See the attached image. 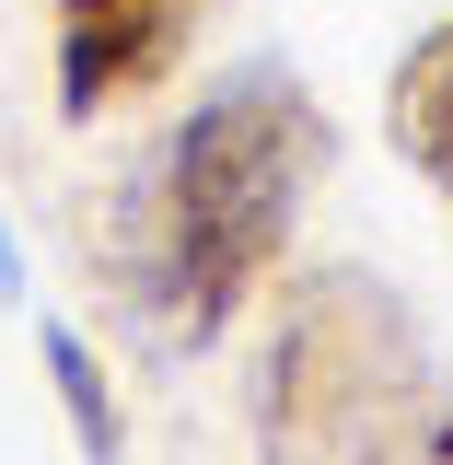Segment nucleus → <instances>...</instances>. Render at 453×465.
<instances>
[{
    "label": "nucleus",
    "mask_w": 453,
    "mask_h": 465,
    "mask_svg": "<svg viewBox=\"0 0 453 465\" xmlns=\"http://www.w3.org/2000/svg\"><path fill=\"white\" fill-rule=\"evenodd\" d=\"M384 140H396L407 174L453 210V24H430V35L396 58V82H384Z\"/></svg>",
    "instance_id": "4"
},
{
    "label": "nucleus",
    "mask_w": 453,
    "mask_h": 465,
    "mask_svg": "<svg viewBox=\"0 0 453 465\" xmlns=\"http://www.w3.org/2000/svg\"><path fill=\"white\" fill-rule=\"evenodd\" d=\"M442 465H453V407H442Z\"/></svg>",
    "instance_id": "7"
},
{
    "label": "nucleus",
    "mask_w": 453,
    "mask_h": 465,
    "mask_svg": "<svg viewBox=\"0 0 453 465\" xmlns=\"http://www.w3.org/2000/svg\"><path fill=\"white\" fill-rule=\"evenodd\" d=\"M0 302H24V232H12V210H0Z\"/></svg>",
    "instance_id": "6"
},
{
    "label": "nucleus",
    "mask_w": 453,
    "mask_h": 465,
    "mask_svg": "<svg viewBox=\"0 0 453 465\" xmlns=\"http://www.w3.org/2000/svg\"><path fill=\"white\" fill-rule=\"evenodd\" d=\"M256 465H442V361L396 280L314 268L280 291L244 372Z\"/></svg>",
    "instance_id": "2"
},
{
    "label": "nucleus",
    "mask_w": 453,
    "mask_h": 465,
    "mask_svg": "<svg viewBox=\"0 0 453 465\" xmlns=\"http://www.w3.org/2000/svg\"><path fill=\"white\" fill-rule=\"evenodd\" d=\"M35 372H47V396H58V419H70L82 465H128V419H116L105 349L82 338V326H58V314H35Z\"/></svg>",
    "instance_id": "5"
},
{
    "label": "nucleus",
    "mask_w": 453,
    "mask_h": 465,
    "mask_svg": "<svg viewBox=\"0 0 453 465\" xmlns=\"http://www.w3.org/2000/svg\"><path fill=\"white\" fill-rule=\"evenodd\" d=\"M222 0H47V47H58V116L94 128L128 116L174 82V58L198 47Z\"/></svg>",
    "instance_id": "3"
},
{
    "label": "nucleus",
    "mask_w": 453,
    "mask_h": 465,
    "mask_svg": "<svg viewBox=\"0 0 453 465\" xmlns=\"http://www.w3.org/2000/svg\"><path fill=\"white\" fill-rule=\"evenodd\" d=\"M326 163H338V128L291 58L222 70L116 186V222H105L116 314L163 361L222 349L244 326V302L268 291V268L291 256Z\"/></svg>",
    "instance_id": "1"
}]
</instances>
